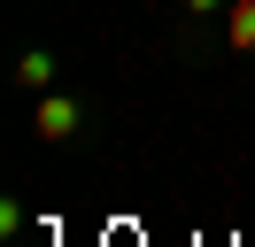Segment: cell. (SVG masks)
<instances>
[{"mask_svg": "<svg viewBox=\"0 0 255 247\" xmlns=\"http://www.w3.org/2000/svg\"><path fill=\"white\" fill-rule=\"evenodd\" d=\"M78 124H85V108L70 101V93H39V108H31V131L39 139H70Z\"/></svg>", "mask_w": 255, "mask_h": 247, "instance_id": "1", "label": "cell"}, {"mask_svg": "<svg viewBox=\"0 0 255 247\" xmlns=\"http://www.w3.org/2000/svg\"><path fill=\"white\" fill-rule=\"evenodd\" d=\"M54 70H62V62H54L47 46H31V54L16 62V85H23V93H54Z\"/></svg>", "mask_w": 255, "mask_h": 247, "instance_id": "2", "label": "cell"}, {"mask_svg": "<svg viewBox=\"0 0 255 247\" xmlns=\"http://www.w3.org/2000/svg\"><path fill=\"white\" fill-rule=\"evenodd\" d=\"M232 54H255V0H232Z\"/></svg>", "mask_w": 255, "mask_h": 247, "instance_id": "3", "label": "cell"}, {"mask_svg": "<svg viewBox=\"0 0 255 247\" xmlns=\"http://www.w3.org/2000/svg\"><path fill=\"white\" fill-rule=\"evenodd\" d=\"M186 15H209V8H232V0H178Z\"/></svg>", "mask_w": 255, "mask_h": 247, "instance_id": "4", "label": "cell"}]
</instances>
